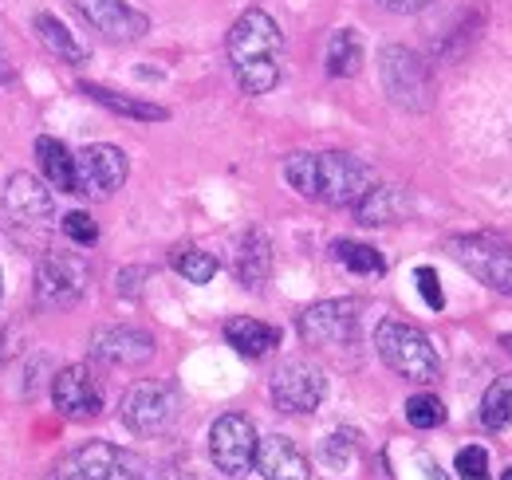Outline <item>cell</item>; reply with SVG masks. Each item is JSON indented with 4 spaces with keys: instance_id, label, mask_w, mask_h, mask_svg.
<instances>
[{
    "instance_id": "6da1fadb",
    "label": "cell",
    "mask_w": 512,
    "mask_h": 480,
    "mask_svg": "<svg viewBox=\"0 0 512 480\" xmlns=\"http://www.w3.org/2000/svg\"><path fill=\"white\" fill-rule=\"evenodd\" d=\"M280 60H284V32L264 12L249 8L229 28V67L245 95H268L280 83Z\"/></svg>"
},
{
    "instance_id": "7a4b0ae2",
    "label": "cell",
    "mask_w": 512,
    "mask_h": 480,
    "mask_svg": "<svg viewBox=\"0 0 512 480\" xmlns=\"http://www.w3.org/2000/svg\"><path fill=\"white\" fill-rule=\"evenodd\" d=\"M284 178L308 201L355 205L375 185V170L367 162H359L355 154L327 150V154H292V158H284Z\"/></svg>"
},
{
    "instance_id": "3957f363",
    "label": "cell",
    "mask_w": 512,
    "mask_h": 480,
    "mask_svg": "<svg viewBox=\"0 0 512 480\" xmlns=\"http://www.w3.org/2000/svg\"><path fill=\"white\" fill-rule=\"evenodd\" d=\"M375 351L406 382H438L442 378V359H438L430 335L406 319H383L375 327Z\"/></svg>"
},
{
    "instance_id": "277c9868",
    "label": "cell",
    "mask_w": 512,
    "mask_h": 480,
    "mask_svg": "<svg viewBox=\"0 0 512 480\" xmlns=\"http://www.w3.org/2000/svg\"><path fill=\"white\" fill-rule=\"evenodd\" d=\"M379 79H383L386 99L402 111H430L434 103V71L414 48L406 44H386L379 52Z\"/></svg>"
},
{
    "instance_id": "5b68a950",
    "label": "cell",
    "mask_w": 512,
    "mask_h": 480,
    "mask_svg": "<svg viewBox=\"0 0 512 480\" xmlns=\"http://www.w3.org/2000/svg\"><path fill=\"white\" fill-rule=\"evenodd\" d=\"M123 425L138 437H154V433H166L178 414H182V398H178V386L174 382H138L130 386L127 398H123Z\"/></svg>"
},
{
    "instance_id": "8992f818",
    "label": "cell",
    "mask_w": 512,
    "mask_h": 480,
    "mask_svg": "<svg viewBox=\"0 0 512 480\" xmlns=\"http://www.w3.org/2000/svg\"><path fill=\"white\" fill-rule=\"evenodd\" d=\"M449 256L485 288L512 296V248L505 240L485 237V233H469V237H453L446 244Z\"/></svg>"
},
{
    "instance_id": "52a82bcc",
    "label": "cell",
    "mask_w": 512,
    "mask_h": 480,
    "mask_svg": "<svg viewBox=\"0 0 512 480\" xmlns=\"http://www.w3.org/2000/svg\"><path fill=\"white\" fill-rule=\"evenodd\" d=\"M87 280H91L87 260H79L75 252L48 248L40 256V264H36V303L52 307V311H67V307H75L83 300Z\"/></svg>"
},
{
    "instance_id": "ba28073f",
    "label": "cell",
    "mask_w": 512,
    "mask_h": 480,
    "mask_svg": "<svg viewBox=\"0 0 512 480\" xmlns=\"http://www.w3.org/2000/svg\"><path fill=\"white\" fill-rule=\"evenodd\" d=\"M359 319H363L359 300H320L296 319V331L308 347H347L359 335Z\"/></svg>"
},
{
    "instance_id": "9c48e42d",
    "label": "cell",
    "mask_w": 512,
    "mask_h": 480,
    "mask_svg": "<svg viewBox=\"0 0 512 480\" xmlns=\"http://www.w3.org/2000/svg\"><path fill=\"white\" fill-rule=\"evenodd\" d=\"M130 174L127 154L111 142H95L87 150L75 154V193L91 197V201H111Z\"/></svg>"
},
{
    "instance_id": "30bf717a",
    "label": "cell",
    "mask_w": 512,
    "mask_h": 480,
    "mask_svg": "<svg viewBox=\"0 0 512 480\" xmlns=\"http://www.w3.org/2000/svg\"><path fill=\"white\" fill-rule=\"evenodd\" d=\"M268 390H272L276 410H284V414H316L323 394H327V378H323V370L316 362L288 359L276 366Z\"/></svg>"
},
{
    "instance_id": "8fae6325",
    "label": "cell",
    "mask_w": 512,
    "mask_h": 480,
    "mask_svg": "<svg viewBox=\"0 0 512 480\" xmlns=\"http://www.w3.org/2000/svg\"><path fill=\"white\" fill-rule=\"evenodd\" d=\"M256 445H260V437L245 414H221L209 429V457H213L217 473H225V477H245L253 469Z\"/></svg>"
},
{
    "instance_id": "7c38bea8",
    "label": "cell",
    "mask_w": 512,
    "mask_h": 480,
    "mask_svg": "<svg viewBox=\"0 0 512 480\" xmlns=\"http://www.w3.org/2000/svg\"><path fill=\"white\" fill-rule=\"evenodd\" d=\"M52 406L67 421H95L103 414V386L87 366H64L52 378Z\"/></svg>"
},
{
    "instance_id": "4fadbf2b",
    "label": "cell",
    "mask_w": 512,
    "mask_h": 480,
    "mask_svg": "<svg viewBox=\"0 0 512 480\" xmlns=\"http://www.w3.org/2000/svg\"><path fill=\"white\" fill-rule=\"evenodd\" d=\"M4 213L24 229H48L56 213L48 181L32 178V174H12L4 185Z\"/></svg>"
},
{
    "instance_id": "5bb4252c",
    "label": "cell",
    "mask_w": 512,
    "mask_h": 480,
    "mask_svg": "<svg viewBox=\"0 0 512 480\" xmlns=\"http://www.w3.org/2000/svg\"><path fill=\"white\" fill-rule=\"evenodd\" d=\"M71 4L95 32H103L115 44H130V40L146 36V28H150V16L130 8L127 0H71Z\"/></svg>"
},
{
    "instance_id": "9a60e30c",
    "label": "cell",
    "mask_w": 512,
    "mask_h": 480,
    "mask_svg": "<svg viewBox=\"0 0 512 480\" xmlns=\"http://www.w3.org/2000/svg\"><path fill=\"white\" fill-rule=\"evenodd\" d=\"M158 343L142 327H99L91 335V359L107 366H142L154 359Z\"/></svg>"
},
{
    "instance_id": "2e32d148",
    "label": "cell",
    "mask_w": 512,
    "mask_h": 480,
    "mask_svg": "<svg viewBox=\"0 0 512 480\" xmlns=\"http://www.w3.org/2000/svg\"><path fill=\"white\" fill-rule=\"evenodd\" d=\"M256 469L264 480H312L308 457L280 433H272L256 445Z\"/></svg>"
},
{
    "instance_id": "e0dca14e",
    "label": "cell",
    "mask_w": 512,
    "mask_h": 480,
    "mask_svg": "<svg viewBox=\"0 0 512 480\" xmlns=\"http://www.w3.org/2000/svg\"><path fill=\"white\" fill-rule=\"evenodd\" d=\"M60 480H119V449L111 441H87L79 445L64 465H60Z\"/></svg>"
},
{
    "instance_id": "ac0fdd59",
    "label": "cell",
    "mask_w": 512,
    "mask_h": 480,
    "mask_svg": "<svg viewBox=\"0 0 512 480\" xmlns=\"http://www.w3.org/2000/svg\"><path fill=\"white\" fill-rule=\"evenodd\" d=\"M233 272L237 280L249 288V292H260L272 276V240L260 229H249L241 244H237V256H233Z\"/></svg>"
},
{
    "instance_id": "d6986e66",
    "label": "cell",
    "mask_w": 512,
    "mask_h": 480,
    "mask_svg": "<svg viewBox=\"0 0 512 480\" xmlns=\"http://www.w3.org/2000/svg\"><path fill=\"white\" fill-rule=\"evenodd\" d=\"M410 213V197L402 185H371L363 201H355V217L359 225L367 229H379V225H394Z\"/></svg>"
},
{
    "instance_id": "ffe728a7",
    "label": "cell",
    "mask_w": 512,
    "mask_h": 480,
    "mask_svg": "<svg viewBox=\"0 0 512 480\" xmlns=\"http://www.w3.org/2000/svg\"><path fill=\"white\" fill-rule=\"evenodd\" d=\"M225 343L245 355V359H264L268 351L280 347V331L272 323H260V319H249V315H237L225 323Z\"/></svg>"
},
{
    "instance_id": "44dd1931",
    "label": "cell",
    "mask_w": 512,
    "mask_h": 480,
    "mask_svg": "<svg viewBox=\"0 0 512 480\" xmlns=\"http://www.w3.org/2000/svg\"><path fill=\"white\" fill-rule=\"evenodd\" d=\"M79 91H83L87 99H95L99 107L123 115V119H134V122H166L170 119L166 107L146 103V99H134V95H123V91H111V87H99V83H79Z\"/></svg>"
},
{
    "instance_id": "7402d4cb",
    "label": "cell",
    "mask_w": 512,
    "mask_h": 480,
    "mask_svg": "<svg viewBox=\"0 0 512 480\" xmlns=\"http://www.w3.org/2000/svg\"><path fill=\"white\" fill-rule=\"evenodd\" d=\"M36 36H40V44L56 60L75 63V67L87 60V44H79V36L67 28L60 16H52V12H36Z\"/></svg>"
},
{
    "instance_id": "603a6c76",
    "label": "cell",
    "mask_w": 512,
    "mask_h": 480,
    "mask_svg": "<svg viewBox=\"0 0 512 480\" xmlns=\"http://www.w3.org/2000/svg\"><path fill=\"white\" fill-rule=\"evenodd\" d=\"M36 158L44 181L60 193H75V154L67 150L60 138H36Z\"/></svg>"
},
{
    "instance_id": "cb8c5ba5",
    "label": "cell",
    "mask_w": 512,
    "mask_h": 480,
    "mask_svg": "<svg viewBox=\"0 0 512 480\" xmlns=\"http://www.w3.org/2000/svg\"><path fill=\"white\" fill-rule=\"evenodd\" d=\"M323 63H327V75H331V79H351V75H359V67H363V40H359V32H355V28L331 32Z\"/></svg>"
},
{
    "instance_id": "d4e9b609",
    "label": "cell",
    "mask_w": 512,
    "mask_h": 480,
    "mask_svg": "<svg viewBox=\"0 0 512 480\" xmlns=\"http://www.w3.org/2000/svg\"><path fill=\"white\" fill-rule=\"evenodd\" d=\"M331 252H335V260H339L347 272H355V276H383L386 272V260L379 256V248H371V244H359V240H335Z\"/></svg>"
},
{
    "instance_id": "484cf974",
    "label": "cell",
    "mask_w": 512,
    "mask_h": 480,
    "mask_svg": "<svg viewBox=\"0 0 512 480\" xmlns=\"http://www.w3.org/2000/svg\"><path fill=\"white\" fill-rule=\"evenodd\" d=\"M512 421V374H501L485 398H481V425L485 429H505Z\"/></svg>"
},
{
    "instance_id": "4316f807",
    "label": "cell",
    "mask_w": 512,
    "mask_h": 480,
    "mask_svg": "<svg viewBox=\"0 0 512 480\" xmlns=\"http://www.w3.org/2000/svg\"><path fill=\"white\" fill-rule=\"evenodd\" d=\"M170 264H174V272L178 276H186L190 284H209L213 276H217V256L213 252H205V248H178L174 256H170Z\"/></svg>"
},
{
    "instance_id": "83f0119b",
    "label": "cell",
    "mask_w": 512,
    "mask_h": 480,
    "mask_svg": "<svg viewBox=\"0 0 512 480\" xmlns=\"http://www.w3.org/2000/svg\"><path fill=\"white\" fill-rule=\"evenodd\" d=\"M355 457H359V437L355 433H331V437H323L320 461L331 473H351L355 469Z\"/></svg>"
},
{
    "instance_id": "f1b7e54d",
    "label": "cell",
    "mask_w": 512,
    "mask_h": 480,
    "mask_svg": "<svg viewBox=\"0 0 512 480\" xmlns=\"http://www.w3.org/2000/svg\"><path fill=\"white\" fill-rule=\"evenodd\" d=\"M406 421H410L414 429H438V425L446 421V406H442V398H434V394H414V398L406 402Z\"/></svg>"
},
{
    "instance_id": "f546056e",
    "label": "cell",
    "mask_w": 512,
    "mask_h": 480,
    "mask_svg": "<svg viewBox=\"0 0 512 480\" xmlns=\"http://www.w3.org/2000/svg\"><path fill=\"white\" fill-rule=\"evenodd\" d=\"M453 469H457V477L461 480H493L489 477V453H485L481 445H465V449H457Z\"/></svg>"
},
{
    "instance_id": "4dcf8cb0",
    "label": "cell",
    "mask_w": 512,
    "mask_h": 480,
    "mask_svg": "<svg viewBox=\"0 0 512 480\" xmlns=\"http://www.w3.org/2000/svg\"><path fill=\"white\" fill-rule=\"evenodd\" d=\"M64 233L71 244H79V248H91V244H99V225H95V217L91 213H67L64 217Z\"/></svg>"
},
{
    "instance_id": "1f68e13d",
    "label": "cell",
    "mask_w": 512,
    "mask_h": 480,
    "mask_svg": "<svg viewBox=\"0 0 512 480\" xmlns=\"http://www.w3.org/2000/svg\"><path fill=\"white\" fill-rule=\"evenodd\" d=\"M414 280H418V292H422L426 307H434V311H442V307H446V292H442V280H438V272H434L430 264H422V268L414 272Z\"/></svg>"
},
{
    "instance_id": "d6a6232c",
    "label": "cell",
    "mask_w": 512,
    "mask_h": 480,
    "mask_svg": "<svg viewBox=\"0 0 512 480\" xmlns=\"http://www.w3.org/2000/svg\"><path fill=\"white\" fill-rule=\"evenodd\" d=\"M386 12H398V16H410V12H422V8H430L434 0H379Z\"/></svg>"
},
{
    "instance_id": "836d02e7",
    "label": "cell",
    "mask_w": 512,
    "mask_h": 480,
    "mask_svg": "<svg viewBox=\"0 0 512 480\" xmlns=\"http://www.w3.org/2000/svg\"><path fill=\"white\" fill-rule=\"evenodd\" d=\"M12 83V63L4 56V48H0V87H8Z\"/></svg>"
},
{
    "instance_id": "e575fe53",
    "label": "cell",
    "mask_w": 512,
    "mask_h": 480,
    "mask_svg": "<svg viewBox=\"0 0 512 480\" xmlns=\"http://www.w3.org/2000/svg\"><path fill=\"white\" fill-rule=\"evenodd\" d=\"M501 347H505V351L512 355V331H509V335H501Z\"/></svg>"
},
{
    "instance_id": "d590c367",
    "label": "cell",
    "mask_w": 512,
    "mask_h": 480,
    "mask_svg": "<svg viewBox=\"0 0 512 480\" xmlns=\"http://www.w3.org/2000/svg\"><path fill=\"white\" fill-rule=\"evenodd\" d=\"M501 480H512V469H505V473H501Z\"/></svg>"
},
{
    "instance_id": "8d00e7d4",
    "label": "cell",
    "mask_w": 512,
    "mask_h": 480,
    "mask_svg": "<svg viewBox=\"0 0 512 480\" xmlns=\"http://www.w3.org/2000/svg\"><path fill=\"white\" fill-rule=\"evenodd\" d=\"M0 300H4V276H0Z\"/></svg>"
}]
</instances>
